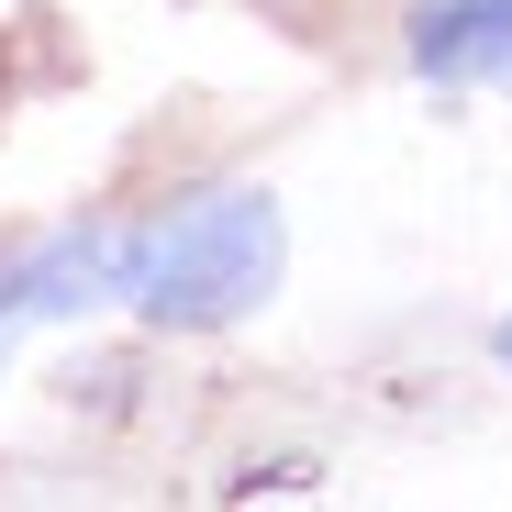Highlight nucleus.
<instances>
[{
    "mask_svg": "<svg viewBox=\"0 0 512 512\" xmlns=\"http://www.w3.org/2000/svg\"><path fill=\"white\" fill-rule=\"evenodd\" d=\"M279 268H290V223H279L268 190H245V179L190 190L179 212H156V223L123 234V301L156 334H223L245 312H268Z\"/></svg>",
    "mask_w": 512,
    "mask_h": 512,
    "instance_id": "f257e3e1",
    "label": "nucleus"
},
{
    "mask_svg": "<svg viewBox=\"0 0 512 512\" xmlns=\"http://www.w3.org/2000/svg\"><path fill=\"white\" fill-rule=\"evenodd\" d=\"M490 357H501V368H512V323H501V334H490Z\"/></svg>",
    "mask_w": 512,
    "mask_h": 512,
    "instance_id": "7ed1b4c3",
    "label": "nucleus"
},
{
    "mask_svg": "<svg viewBox=\"0 0 512 512\" xmlns=\"http://www.w3.org/2000/svg\"><path fill=\"white\" fill-rule=\"evenodd\" d=\"M0 323H12V312H0Z\"/></svg>",
    "mask_w": 512,
    "mask_h": 512,
    "instance_id": "20e7f679",
    "label": "nucleus"
},
{
    "mask_svg": "<svg viewBox=\"0 0 512 512\" xmlns=\"http://www.w3.org/2000/svg\"><path fill=\"white\" fill-rule=\"evenodd\" d=\"M101 301H123V234H67V245L23 256V268L0 279V312H23V323L101 312Z\"/></svg>",
    "mask_w": 512,
    "mask_h": 512,
    "instance_id": "f03ea898",
    "label": "nucleus"
}]
</instances>
